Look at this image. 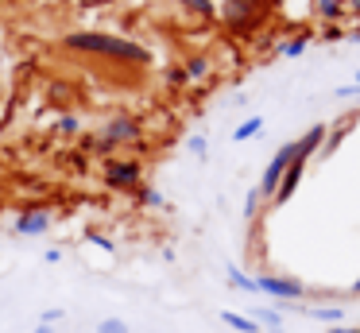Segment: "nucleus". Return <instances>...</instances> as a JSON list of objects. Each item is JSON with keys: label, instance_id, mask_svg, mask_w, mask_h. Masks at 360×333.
<instances>
[{"label": "nucleus", "instance_id": "nucleus-1", "mask_svg": "<svg viewBox=\"0 0 360 333\" xmlns=\"http://www.w3.org/2000/svg\"><path fill=\"white\" fill-rule=\"evenodd\" d=\"M66 54H82V58H105V62H120V66H151V46L128 35H112V31H66L58 39Z\"/></svg>", "mask_w": 360, "mask_h": 333}, {"label": "nucleus", "instance_id": "nucleus-2", "mask_svg": "<svg viewBox=\"0 0 360 333\" xmlns=\"http://www.w3.org/2000/svg\"><path fill=\"white\" fill-rule=\"evenodd\" d=\"M101 182L117 194H136L143 186V159L140 155H112V159H101Z\"/></svg>", "mask_w": 360, "mask_h": 333}, {"label": "nucleus", "instance_id": "nucleus-3", "mask_svg": "<svg viewBox=\"0 0 360 333\" xmlns=\"http://www.w3.org/2000/svg\"><path fill=\"white\" fill-rule=\"evenodd\" d=\"M267 15V0H221L217 20L225 23L233 35H252Z\"/></svg>", "mask_w": 360, "mask_h": 333}, {"label": "nucleus", "instance_id": "nucleus-4", "mask_svg": "<svg viewBox=\"0 0 360 333\" xmlns=\"http://www.w3.org/2000/svg\"><path fill=\"white\" fill-rule=\"evenodd\" d=\"M101 136L112 144V151H143V120L136 113H112L109 120L101 124Z\"/></svg>", "mask_w": 360, "mask_h": 333}, {"label": "nucleus", "instance_id": "nucleus-5", "mask_svg": "<svg viewBox=\"0 0 360 333\" xmlns=\"http://www.w3.org/2000/svg\"><path fill=\"white\" fill-rule=\"evenodd\" d=\"M256 287H259V294H267V299H275V302H302L306 299V283H302V279L275 275V271H259Z\"/></svg>", "mask_w": 360, "mask_h": 333}, {"label": "nucleus", "instance_id": "nucleus-6", "mask_svg": "<svg viewBox=\"0 0 360 333\" xmlns=\"http://www.w3.org/2000/svg\"><path fill=\"white\" fill-rule=\"evenodd\" d=\"M295 151H298V139H290V144H283L279 151L271 155V163L264 167V178H259V186H256L264 201L275 198V190H279V182H283V175H287V167H290V159H295Z\"/></svg>", "mask_w": 360, "mask_h": 333}, {"label": "nucleus", "instance_id": "nucleus-7", "mask_svg": "<svg viewBox=\"0 0 360 333\" xmlns=\"http://www.w3.org/2000/svg\"><path fill=\"white\" fill-rule=\"evenodd\" d=\"M51 225H55V217H51L47 206H27V209H20V217L12 221V232H16V237H47Z\"/></svg>", "mask_w": 360, "mask_h": 333}, {"label": "nucleus", "instance_id": "nucleus-8", "mask_svg": "<svg viewBox=\"0 0 360 333\" xmlns=\"http://www.w3.org/2000/svg\"><path fill=\"white\" fill-rule=\"evenodd\" d=\"M302 314L318 318V322H326V325H341V322H345V306H341V302H318V306H302Z\"/></svg>", "mask_w": 360, "mask_h": 333}, {"label": "nucleus", "instance_id": "nucleus-9", "mask_svg": "<svg viewBox=\"0 0 360 333\" xmlns=\"http://www.w3.org/2000/svg\"><path fill=\"white\" fill-rule=\"evenodd\" d=\"M248 318L259 325V329H267V333H287V329H283V314L275 306H252Z\"/></svg>", "mask_w": 360, "mask_h": 333}, {"label": "nucleus", "instance_id": "nucleus-10", "mask_svg": "<svg viewBox=\"0 0 360 333\" xmlns=\"http://www.w3.org/2000/svg\"><path fill=\"white\" fill-rule=\"evenodd\" d=\"M310 4H314V15L326 20V23H341L345 15H349V4H345V0H310Z\"/></svg>", "mask_w": 360, "mask_h": 333}, {"label": "nucleus", "instance_id": "nucleus-11", "mask_svg": "<svg viewBox=\"0 0 360 333\" xmlns=\"http://www.w3.org/2000/svg\"><path fill=\"white\" fill-rule=\"evenodd\" d=\"M182 70H186L190 82H210L213 77V58L210 54H190V58L182 62Z\"/></svg>", "mask_w": 360, "mask_h": 333}, {"label": "nucleus", "instance_id": "nucleus-12", "mask_svg": "<svg viewBox=\"0 0 360 333\" xmlns=\"http://www.w3.org/2000/svg\"><path fill=\"white\" fill-rule=\"evenodd\" d=\"M225 279H229V287H236V291H244V294H259V287H256V275H248V271H240L236 263H229V268H225Z\"/></svg>", "mask_w": 360, "mask_h": 333}, {"label": "nucleus", "instance_id": "nucleus-13", "mask_svg": "<svg viewBox=\"0 0 360 333\" xmlns=\"http://www.w3.org/2000/svg\"><path fill=\"white\" fill-rule=\"evenodd\" d=\"M306 46H310V31H298V35H290V39H283L275 51L283 54V58H302L306 54Z\"/></svg>", "mask_w": 360, "mask_h": 333}, {"label": "nucleus", "instance_id": "nucleus-14", "mask_svg": "<svg viewBox=\"0 0 360 333\" xmlns=\"http://www.w3.org/2000/svg\"><path fill=\"white\" fill-rule=\"evenodd\" d=\"M132 198H136V206H140V209H167V198H163L159 186H140Z\"/></svg>", "mask_w": 360, "mask_h": 333}, {"label": "nucleus", "instance_id": "nucleus-15", "mask_svg": "<svg viewBox=\"0 0 360 333\" xmlns=\"http://www.w3.org/2000/svg\"><path fill=\"white\" fill-rule=\"evenodd\" d=\"M174 4L179 8H186L190 15H194V20H217V4H213V0H174Z\"/></svg>", "mask_w": 360, "mask_h": 333}, {"label": "nucleus", "instance_id": "nucleus-16", "mask_svg": "<svg viewBox=\"0 0 360 333\" xmlns=\"http://www.w3.org/2000/svg\"><path fill=\"white\" fill-rule=\"evenodd\" d=\"M221 322H225L229 329H236V333H264L248 314H236V310H221Z\"/></svg>", "mask_w": 360, "mask_h": 333}, {"label": "nucleus", "instance_id": "nucleus-17", "mask_svg": "<svg viewBox=\"0 0 360 333\" xmlns=\"http://www.w3.org/2000/svg\"><path fill=\"white\" fill-rule=\"evenodd\" d=\"M259 132H264V116H248V120H240V124H236L233 139H236V144H244V139H256Z\"/></svg>", "mask_w": 360, "mask_h": 333}, {"label": "nucleus", "instance_id": "nucleus-18", "mask_svg": "<svg viewBox=\"0 0 360 333\" xmlns=\"http://www.w3.org/2000/svg\"><path fill=\"white\" fill-rule=\"evenodd\" d=\"M78 132H82V120H78L74 113H63V116L55 120V136L70 139V136H78Z\"/></svg>", "mask_w": 360, "mask_h": 333}, {"label": "nucleus", "instance_id": "nucleus-19", "mask_svg": "<svg viewBox=\"0 0 360 333\" xmlns=\"http://www.w3.org/2000/svg\"><path fill=\"white\" fill-rule=\"evenodd\" d=\"M86 244H94V248H101V252H117V240L112 237H105V232H97V229H86Z\"/></svg>", "mask_w": 360, "mask_h": 333}, {"label": "nucleus", "instance_id": "nucleus-20", "mask_svg": "<svg viewBox=\"0 0 360 333\" xmlns=\"http://www.w3.org/2000/svg\"><path fill=\"white\" fill-rule=\"evenodd\" d=\"M163 82L171 85V89H182V85H190V77H186V70H182V66H167L163 70Z\"/></svg>", "mask_w": 360, "mask_h": 333}, {"label": "nucleus", "instance_id": "nucleus-21", "mask_svg": "<svg viewBox=\"0 0 360 333\" xmlns=\"http://www.w3.org/2000/svg\"><path fill=\"white\" fill-rule=\"evenodd\" d=\"M186 151L194 155V159H205V155H210V139H205V136H190L186 139Z\"/></svg>", "mask_w": 360, "mask_h": 333}, {"label": "nucleus", "instance_id": "nucleus-22", "mask_svg": "<svg viewBox=\"0 0 360 333\" xmlns=\"http://www.w3.org/2000/svg\"><path fill=\"white\" fill-rule=\"evenodd\" d=\"M97 333H132V329H128L124 318H105V322H97Z\"/></svg>", "mask_w": 360, "mask_h": 333}, {"label": "nucleus", "instance_id": "nucleus-23", "mask_svg": "<svg viewBox=\"0 0 360 333\" xmlns=\"http://www.w3.org/2000/svg\"><path fill=\"white\" fill-rule=\"evenodd\" d=\"M259 206H264V198H259V190H248V198H244V217H256L259 213Z\"/></svg>", "mask_w": 360, "mask_h": 333}, {"label": "nucleus", "instance_id": "nucleus-24", "mask_svg": "<svg viewBox=\"0 0 360 333\" xmlns=\"http://www.w3.org/2000/svg\"><path fill=\"white\" fill-rule=\"evenodd\" d=\"M63 318H66V310H63V306H47V310L39 314V325H58Z\"/></svg>", "mask_w": 360, "mask_h": 333}, {"label": "nucleus", "instance_id": "nucleus-25", "mask_svg": "<svg viewBox=\"0 0 360 333\" xmlns=\"http://www.w3.org/2000/svg\"><path fill=\"white\" fill-rule=\"evenodd\" d=\"M341 35H345V31L337 27V23H326V31H321V39H341Z\"/></svg>", "mask_w": 360, "mask_h": 333}, {"label": "nucleus", "instance_id": "nucleus-26", "mask_svg": "<svg viewBox=\"0 0 360 333\" xmlns=\"http://www.w3.org/2000/svg\"><path fill=\"white\" fill-rule=\"evenodd\" d=\"M47 263H63V248H47V256H43Z\"/></svg>", "mask_w": 360, "mask_h": 333}, {"label": "nucleus", "instance_id": "nucleus-27", "mask_svg": "<svg viewBox=\"0 0 360 333\" xmlns=\"http://www.w3.org/2000/svg\"><path fill=\"white\" fill-rule=\"evenodd\" d=\"M78 8H105V4H112V0H74Z\"/></svg>", "mask_w": 360, "mask_h": 333}, {"label": "nucleus", "instance_id": "nucleus-28", "mask_svg": "<svg viewBox=\"0 0 360 333\" xmlns=\"http://www.w3.org/2000/svg\"><path fill=\"white\" fill-rule=\"evenodd\" d=\"M32 333H63V329H58V325H35Z\"/></svg>", "mask_w": 360, "mask_h": 333}, {"label": "nucleus", "instance_id": "nucleus-29", "mask_svg": "<svg viewBox=\"0 0 360 333\" xmlns=\"http://www.w3.org/2000/svg\"><path fill=\"white\" fill-rule=\"evenodd\" d=\"M329 333H360V329H349V325H329Z\"/></svg>", "mask_w": 360, "mask_h": 333}, {"label": "nucleus", "instance_id": "nucleus-30", "mask_svg": "<svg viewBox=\"0 0 360 333\" xmlns=\"http://www.w3.org/2000/svg\"><path fill=\"white\" fill-rule=\"evenodd\" d=\"M345 4H349V8H352V12H356V15H360V0H345Z\"/></svg>", "mask_w": 360, "mask_h": 333}, {"label": "nucleus", "instance_id": "nucleus-31", "mask_svg": "<svg viewBox=\"0 0 360 333\" xmlns=\"http://www.w3.org/2000/svg\"><path fill=\"white\" fill-rule=\"evenodd\" d=\"M349 291H352V294H360V279H356V283H352V287H349Z\"/></svg>", "mask_w": 360, "mask_h": 333}, {"label": "nucleus", "instance_id": "nucleus-32", "mask_svg": "<svg viewBox=\"0 0 360 333\" xmlns=\"http://www.w3.org/2000/svg\"><path fill=\"white\" fill-rule=\"evenodd\" d=\"M352 85H360V70H356V82H352Z\"/></svg>", "mask_w": 360, "mask_h": 333}, {"label": "nucleus", "instance_id": "nucleus-33", "mask_svg": "<svg viewBox=\"0 0 360 333\" xmlns=\"http://www.w3.org/2000/svg\"><path fill=\"white\" fill-rule=\"evenodd\" d=\"M0 4H4V0H0Z\"/></svg>", "mask_w": 360, "mask_h": 333}]
</instances>
